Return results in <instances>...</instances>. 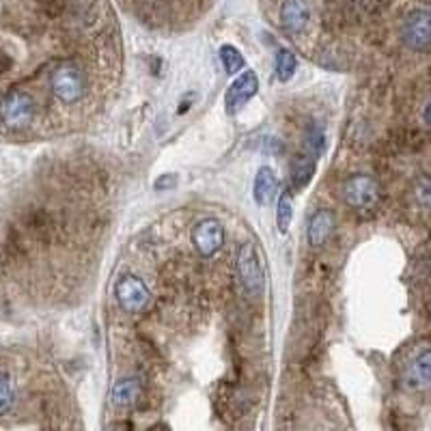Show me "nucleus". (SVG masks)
<instances>
[{
	"label": "nucleus",
	"mask_w": 431,
	"mask_h": 431,
	"mask_svg": "<svg viewBox=\"0 0 431 431\" xmlns=\"http://www.w3.org/2000/svg\"><path fill=\"white\" fill-rule=\"evenodd\" d=\"M192 242L203 257H213L225 246V227L213 218L201 220L192 231Z\"/></svg>",
	"instance_id": "8"
},
{
	"label": "nucleus",
	"mask_w": 431,
	"mask_h": 431,
	"mask_svg": "<svg viewBox=\"0 0 431 431\" xmlns=\"http://www.w3.org/2000/svg\"><path fill=\"white\" fill-rule=\"evenodd\" d=\"M311 11L306 0H285L280 7V24L289 35H300L308 26Z\"/></svg>",
	"instance_id": "9"
},
{
	"label": "nucleus",
	"mask_w": 431,
	"mask_h": 431,
	"mask_svg": "<svg viewBox=\"0 0 431 431\" xmlns=\"http://www.w3.org/2000/svg\"><path fill=\"white\" fill-rule=\"evenodd\" d=\"M429 111H431V106H429V104H425V125H429V123H431Z\"/></svg>",
	"instance_id": "20"
},
{
	"label": "nucleus",
	"mask_w": 431,
	"mask_h": 431,
	"mask_svg": "<svg viewBox=\"0 0 431 431\" xmlns=\"http://www.w3.org/2000/svg\"><path fill=\"white\" fill-rule=\"evenodd\" d=\"M142 394V388L138 384V380L134 377H125V380H119L115 386H113V404L115 408L123 410V408H132Z\"/></svg>",
	"instance_id": "13"
},
{
	"label": "nucleus",
	"mask_w": 431,
	"mask_h": 431,
	"mask_svg": "<svg viewBox=\"0 0 431 431\" xmlns=\"http://www.w3.org/2000/svg\"><path fill=\"white\" fill-rule=\"evenodd\" d=\"M292 218H294V205H292V199L289 194H280L278 199V207H276V227L280 233H287L292 227Z\"/></svg>",
	"instance_id": "17"
},
{
	"label": "nucleus",
	"mask_w": 431,
	"mask_h": 431,
	"mask_svg": "<svg viewBox=\"0 0 431 431\" xmlns=\"http://www.w3.org/2000/svg\"><path fill=\"white\" fill-rule=\"evenodd\" d=\"M52 93L63 104H76L85 95V76L74 65H61L52 71Z\"/></svg>",
	"instance_id": "3"
},
{
	"label": "nucleus",
	"mask_w": 431,
	"mask_h": 431,
	"mask_svg": "<svg viewBox=\"0 0 431 431\" xmlns=\"http://www.w3.org/2000/svg\"><path fill=\"white\" fill-rule=\"evenodd\" d=\"M35 99L26 91H11L0 101V119L7 127H24L35 117Z\"/></svg>",
	"instance_id": "4"
},
{
	"label": "nucleus",
	"mask_w": 431,
	"mask_h": 431,
	"mask_svg": "<svg viewBox=\"0 0 431 431\" xmlns=\"http://www.w3.org/2000/svg\"><path fill=\"white\" fill-rule=\"evenodd\" d=\"M253 196H255V203L261 207L272 205L274 199L278 196V179L270 166H261L257 170L255 184H253Z\"/></svg>",
	"instance_id": "11"
},
{
	"label": "nucleus",
	"mask_w": 431,
	"mask_h": 431,
	"mask_svg": "<svg viewBox=\"0 0 431 431\" xmlns=\"http://www.w3.org/2000/svg\"><path fill=\"white\" fill-rule=\"evenodd\" d=\"M13 404H15V392H13L11 377L7 373H0V416L9 414Z\"/></svg>",
	"instance_id": "18"
},
{
	"label": "nucleus",
	"mask_w": 431,
	"mask_h": 431,
	"mask_svg": "<svg viewBox=\"0 0 431 431\" xmlns=\"http://www.w3.org/2000/svg\"><path fill=\"white\" fill-rule=\"evenodd\" d=\"M259 91V78L255 71L250 69H242L239 76L231 82V87L227 89V95H225V111L227 115L235 117L242 108L253 99Z\"/></svg>",
	"instance_id": "7"
},
{
	"label": "nucleus",
	"mask_w": 431,
	"mask_h": 431,
	"mask_svg": "<svg viewBox=\"0 0 431 431\" xmlns=\"http://www.w3.org/2000/svg\"><path fill=\"white\" fill-rule=\"evenodd\" d=\"M380 199H382V188L371 175L358 173L343 184V201L354 209H361V211L371 209L380 203Z\"/></svg>",
	"instance_id": "1"
},
{
	"label": "nucleus",
	"mask_w": 431,
	"mask_h": 431,
	"mask_svg": "<svg viewBox=\"0 0 431 431\" xmlns=\"http://www.w3.org/2000/svg\"><path fill=\"white\" fill-rule=\"evenodd\" d=\"M220 63H223V67H225V71L227 74H239V71L246 67V58H244V54L235 48V46H231V44H227V46H223L220 48Z\"/></svg>",
	"instance_id": "16"
},
{
	"label": "nucleus",
	"mask_w": 431,
	"mask_h": 431,
	"mask_svg": "<svg viewBox=\"0 0 431 431\" xmlns=\"http://www.w3.org/2000/svg\"><path fill=\"white\" fill-rule=\"evenodd\" d=\"M296 69H298V58L292 50L280 48L276 52V78L280 82H289L296 76Z\"/></svg>",
	"instance_id": "14"
},
{
	"label": "nucleus",
	"mask_w": 431,
	"mask_h": 431,
	"mask_svg": "<svg viewBox=\"0 0 431 431\" xmlns=\"http://www.w3.org/2000/svg\"><path fill=\"white\" fill-rule=\"evenodd\" d=\"M237 274H239V280L244 285V289L250 296H261L263 282H266L263 266H261L257 248L250 242H244L239 246V250H237Z\"/></svg>",
	"instance_id": "2"
},
{
	"label": "nucleus",
	"mask_w": 431,
	"mask_h": 431,
	"mask_svg": "<svg viewBox=\"0 0 431 431\" xmlns=\"http://www.w3.org/2000/svg\"><path fill=\"white\" fill-rule=\"evenodd\" d=\"M431 356H429V349H425L416 361L412 363L410 367V382L416 384V388H427L429 382H431Z\"/></svg>",
	"instance_id": "15"
},
{
	"label": "nucleus",
	"mask_w": 431,
	"mask_h": 431,
	"mask_svg": "<svg viewBox=\"0 0 431 431\" xmlns=\"http://www.w3.org/2000/svg\"><path fill=\"white\" fill-rule=\"evenodd\" d=\"M315 168H317V158L311 156L308 151H304L300 158L294 160V164H292V188L296 192L304 190L313 182Z\"/></svg>",
	"instance_id": "12"
},
{
	"label": "nucleus",
	"mask_w": 431,
	"mask_h": 431,
	"mask_svg": "<svg viewBox=\"0 0 431 431\" xmlns=\"http://www.w3.org/2000/svg\"><path fill=\"white\" fill-rule=\"evenodd\" d=\"M401 39L416 52H429L431 46V15L427 9L412 11L401 26Z\"/></svg>",
	"instance_id": "6"
},
{
	"label": "nucleus",
	"mask_w": 431,
	"mask_h": 431,
	"mask_svg": "<svg viewBox=\"0 0 431 431\" xmlns=\"http://www.w3.org/2000/svg\"><path fill=\"white\" fill-rule=\"evenodd\" d=\"M115 294H117V300L125 313H140L151 300L149 287L136 274L121 276L117 287H115Z\"/></svg>",
	"instance_id": "5"
},
{
	"label": "nucleus",
	"mask_w": 431,
	"mask_h": 431,
	"mask_svg": "<svg viewBox=\"0 0 431 431\" xmlns=\"http://www.w3.org/2000/svg\"><path fill=\"white\" fill-rule=\"evenodd\" d=\"M335 233V213L328 209H317L306 227V239L311 246L319 248L326 244Z\"/></svg>",
	"instance_id": "10"
},
{
	"label": "nucleus",
	"mask_w": 431,
	"mask_h": 431,
	"mask_svg": "<svg viewBox=\"0 0 431 431\" xmlns=\"http://www.w3.org/2000/svg\"><path fill=\"white\" fill-rule=\"evenodd\" d=\"M177 186V177L175 175H162L158 182H156V190L158 192H166V190H170V188H175Z\"/></svg>",
	"instance_id": "19"
}]
</instances>
